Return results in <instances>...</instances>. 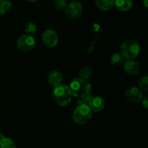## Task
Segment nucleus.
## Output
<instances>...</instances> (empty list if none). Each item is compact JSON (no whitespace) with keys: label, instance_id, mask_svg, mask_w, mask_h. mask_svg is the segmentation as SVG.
<instances>
[{"label":"nucleus","instance_id":"obj_23","mask_svg":"<svg viewBox=\"0 0 148 148\" xmlns=\"http://www.w3.org/2000/svg\"><path fill=\"white\" fill-rule=\"evenodd\" d=\"M143 4H144V6L145 7H148V0H143Z\"/></svg>","mask_w":148,"mask_h":148},{"label":"nucleus","instance_id":"obj_24","mask_svg":"<svg viewBox=\"0 0 148 148\" xmlns=\"http://www.w3.org/2000/svg\"><path fill=\"white\" fill-rule=\"evenodd\" d=\"M4 137H4V134H3L2 133H1V132H0V142H1V140H2L4 138Z\"/></svg>","mask_w":148,"mask_h":148},{"label":"nucleus","instance_id":"obj_5","mask_svg":"<svg viewBox=\"0 0 148 148\" xmlns=\"http://www.w3.org/2000/svg\"><path fill=\"white\" fill-rule=\"evenodd\" d=\"M36 46V40L33 36L25 34L20 36L17 41V46L23 52H29L33 50Z\"/></svg>","mask_w":148,"mask_h":148},{"label":"nucleus","instance_id":"obj_22","mask_svg":"<svg viewBox=\"0 0 148 148\" xmlns=\"http://www.w3.org/2000/svg\"><path fill=\"white\" fill-rule=\"evenodd\" d=\"M142 102V105H143V106L145 108H148V99H147V95H145V96H143V98L141 99V101H140Z\"/></svg>","mask_w":148,"mask_h":148},{"label":"nucleus","instance_id":"obj_4","mask_svg":"<svg viewBox=\"0 0 148 148\" xmlns=\"http://www.w3.org/2000/svg\"><path fill=\"white\" fill-rule=\"evenodd\" d=\"M92 117V110L87 105H78L74 111L72 116L73 121L78 125H85L88 124Z\"/></svg>","mask_w":148,"mask_h":148},{"label":"nucleus","instance_id":"obj_2","mask_svg":"<svg viewBox=\"0 0 148 148\" xmlns=\"http://www.w3.org/2000/svg\"><path fill=\"white\" fill-rule=\"evenodd\" d=\"M72 94L69 87L64 85H59L54 87L53 90V99L60 106H66L72 101Z\"/></svg>","mask_w":148,"mask_h":148},{"label":"nucleus","instance_id":"obj_3","mask_svg":"<svg viewBox=\"0 0 148 148\" xmlns=\"http://www.w3.org/2000/svg\"><path fill=\"white\" fill-rule=\"evenodd\" d=\"M121 53L127 59H135L140 53V46L137 40L127 39L121 46Z\"/></svg>","mask_w":148,"mask_h":148},{"label":"nucleus","instance_id":"obj_13","mask_svg":"<svg viewBox=\"0 0 148 148\" xmlns=\"http://www.w3.org/2000/svg\"><path fill=\"white\" fill-rule=\"evenodd\" d=\"M114 5L120 11H129L132 8L133 1L132 0H115Z\"/></svg>","mask_w":148,"mask_h":148},{"label":"nucleus","instance_id":"obj_14","mask_svg":"<svg viewBox=\"0 0 148 148\" xmlns=\"http://www.w3.org/2000/svg\"><path fill=\"white\" fill-rule=\"evenodd\" d=\"M92 74H93V70H92V67L89 66H84L79 69V77L88 80V79H90L92 76Z\"/></svg>","mask_w":148,"mask_h":148},{"label":"nucleus","instance_id":"obj_8","mask_svg":"<svg viewBox=\"0 0 148 148\" xmlns=\"http://www.w3.org/2000/svg\"><path fill=\"white\" fill-rule=\"evenodd\" d=\"M125 98L130 103H137L140 102L143 97V92L141 90L137 87H130L127 88L124 92Z\"/></svg>","mask_w":148,"mask_h":148},{"label":"nucleus","instance_id":"obj_9","mask_svg":"<svg viewBox=\"0 0 148 148\" xmlns=\"http://www.w3.org/2000/svg\"><path fill=\"white\" fill-rule=\"evenodd\" d=\"M124 69L127 75L134 76L140 72V64L134 59H127L124 64Z\"/></svg>","mask_w":148,"mask_h":148},{"label":"nucleus","instance_id":"obj_11","mask_svg":"<svg viewBox=\"0 0 148 148\" xmlns=\"http://www.w3.org/2000/svg\"><path fill=\"white\" fill-rule=\"evenodd\" d=\"M62 80H63V76H62V73H60L59 72L53 71L49 74L48 82H49V85H51L53 88L61 85Z\"/></svg>","mask_w":148,"mask_h":148},{"label":"nucleus","instance_id":"obj_7","mask_svg":"<svg viewBox=\"0 0 148 148\" xmlns=\"http://www.w3.org/2000/svg\"><path fill=\"white\" fill-rule=\"evenodd\" d=\"M41 39L43 44L49 48L55 47L59 42V36L56 32L50 29H48L43 32Z\"/></svg>","mask_w":148,"mask_h":148},{"label":"nucleus","instance_id":"obj_10","mask_svg":"<svg viewBox=\"0 0 148 148\" xmlns=\"http://www.w3.org/2000/svg\"><path fill=\"white\" fill-rule=\"evenodd\" d=\"M88 106L92 112H101L105 107V101L100 96H92Z\"/></svg>","mask_w":148,"mask_h":148},{"label":"nucleus","instance_id":"obj_12","mask_svg":"<svg viewBox=\"0 0 148 148\" xmlns=\"http://www.w3.org/2000/svg\"><path fill=\"white\" fill-rule=\"evenodd\" d=\"M115 0H95V4L101 11L107 12L114 6Z\"/></svg>","mask_w":148,"mask_h":148},{"label":"nucleus","instance_id":"obj_18","mask_svg":"<svg viewBox=\"0 0 148 148\" xmlns=\"http://www.w3.org/2000/svg\"><path fill=\"white\" fill-rule=\"evenodd\" d=\"M0 148H17L15 143L9 137H4L0 142Z\"/></svg>","mask_w":148,"mask_h":148},{"label":"nucleus","instance_id":"obj_25","mask_svg":"<svg viewBox=\"0 0 148 148\" xmlns=\"http://www.w3.org/2000/svg\"><path fill=\"white\" fill-rule=\"evenodd\" d=\"M27 1H29V2H32V3H35V2H37V1H38L39 0H27Z\"/></svg>","mask_w":148,"mask_h":148},{"label":"nucleus","instance_id":"obj_16","mask_svg":"<svg viewBox=\"0 0 148 148\" xmlns=\"http://www.w3.org/2000/svg\"><path fill=\"white\" fill-rule=\"evenodd\" d=\"M12 4L10 0H0V14H4L10 12Z\"/></svg>","mask_w":148,"mask_h":148},{"label":"nucleus","instance_id":"obj_21","mask_svg":"<svg viewBox=\"0 0 148 148\" xmlns=\"http://www.w3.org/2000/svg\"><path fill=\"white\" fill-rule=\"evenodd\" d=\"M67 5L66 0H56L55 1V7L59 10H64Z\"/></svg>","mask_w":148,"mask_h":148},{"label":"nucleus","instance_id":"obj_1","mask_svg":"<svg viewBox=\"0 0 148 148\" xmlns=\"http://www.w3.org/2000/svg\"><path fill=\"white\" fill-rule=\"evenodd\" d=\"M69 88L72 96L77 98L90 95L92 91L91 84L87 79H84L80 77L74 78L71 81Z\"/></svg>","mask_w":148,"mask_h":148},{"label":"nucleus","instance_id":"obj_20","mask_svg":"<svg viewBox=\"0 0 148 148\" xmlns=\"http://www.w3.org/2000/svg\"><path fill=\"white\" fill-rule=\"evenodd\" d=\"M92 95H91L90 94L86 96L81 97V98H78L77 101V105H87L88 106L89 104L91 98H92Z\"/></svg>","mask_w":148,"mask_h":148},{"label":"nucleus","instance_id":"obj_15","mask_svg":"<svg viewBox=\"0 0 148 148\" xmlns=\"http://www.w3.org/2000/svg\"><path fill=\"white\" fill-rule=\"evenodd\" d=\"M124 60V56L121 55V53H115L111 56L110 58V64L112 66H120L123 64Z\"/></svg>","mask_w":148,"mask_h":148},{"label":"nucleus","instance_id":"obj_6","mask_svg":"<svg viewBox=\"0 0 148 148\" xmlns=\"http://www.w3.org/2000/svg\"><path fill=\"white\" fill-rule=\"evenodd\" d=\"M83 7L81 3L79 1H72L67 4L66 8L64 9L65 14L66 17L72 20L77 19L82 15Z\"/></svg>","mask_w":148,"mask_h":148},{"label":"nucleus","instance_id":"obj_17","mask_svg":"<svg viewBox=\"0 0 148 148\" xmlns=\"http://www.w3.org/2000/svg\"><path fill=\"white\" fill-rule=\"evenodd\" d=\"M37 31V27L33 22H28L25 25V33L29 36H33Z\"/></svg>","mask_w":148,"mask_h":148},{"label":"nucleus","instance_id":"obj_19","mask_svg":"<svg viewBox=\"0 0 148 148\" xmlns=\"http://www.w3.org/2000/svg\"><path fill=\"white\" fill-rule=\"evenodd\" d=\"M138 88L142 91H147L148 90V77L145 75L138 80Z\"/></svg>","mask_w":148,"mask_h":148}]
</instances>
